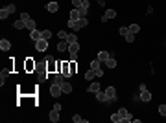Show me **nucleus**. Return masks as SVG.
<instances>
[{"mask_svg": "<svg viewBox=\"0 0 166 123\" xmlns=\"http://www.w3.org/2000/svg\"><path fill=\"white\" fill-rule=\"evenodd\" d=\"M85 26H89V20H87V17H83V18H78V20H68V28L70 29H81Z\"/></svg>", "mask_w": 166, "mask_h": 123, "instance_id": "nucleus-1", "label": "nucleus"}, {"mask_svg": "<svg viewBox=\"0 0 166 123\" xmlns=\"http://www.w3.org/2000/svg\"><path fill=\"white\" fill-rule=\"evenodd\" d=\"M105 94H107V105L116 101V88L114 86H107L105 88Z\"/></svg>", "mask_w": 166, "mask_h": 123, "instance_id": "nucleus-2", "label": "nucleus"}, {"mask_svg": "<svg viewBox=\"0 0 166 123\" xmlns=\"http://www.w3.org/2000/svg\"><path fill=\"white\" fill-rule=\"evenodd\" d=\"M15 11H17V9H15V6H13V4H8L6 7H2V9H0V18L4 20V18H8L9 15H11V13H15Z\"/></svg>", "mask_w": 166, "mask_h": 123, "instance_id": "nucleus-3", "label": "nucleus"}, {"mask_svg": "<svg viewBox=\"0 0 166 123\" xmlns=\"http://www.w3.org/2000/svg\"><path fill=\"white\" fill-rule=\"evenodd\" d=\"M68 52H70V61H78V52H79V44H68Z\"/></svg>", "mask_w": 166, "mask_h": 123, "instance_id": "nucleus-4", "label": "nucleus"}, {"mask_svg": "<svg viewBox=\"0 0 166 123\" xmlns=\"http://www.w3.org/2000/svg\"><path fill=\"white\" fill-rule=\"evenodd\" d=\"M50 94H52L54 97H59V96L63 94L61 85H57V83H52V86H50Z\"/></svg>", "mask_w": 166, "mask_h": 123, "instance_id": "nucleus-5", "label": "nucleus"}, {"mask_svg": "<svg viewBox=\"0 0 166 123\" xmlns=\"http://www.w3.org/2000/svg\"><path fill=\"white\" fill-rule=\"evenodd\" d=\"M138 101H144V103L152 101V94H149V92H148V88H144V90H140V96H138Z\"/></svg>", "mask_w": 166, "mask_h": 123, "instance_id": "nucleus-6", "label": "nucleus"}, {"mask_svg": "<svg viewBox=\"0 0 166 123\" xmlns=\"http://www.w3.org/2000/svg\"><path fill=\"white\" fill-rule=\"evenodd\" d=\"M30 39H32L33 42L41 41V39H43V31H39V29H32V31H30Z\"/></svg>", "mask_w": 166, "mask_h": 123, "instance_id": "nucleus-7", "label": "nucleus"}, {"mask_svg": "<svg viewBox=\"0 0 166 123\" xmlns=\"http://www.w3.org/2000/svg\"><path fill=\"white\" fill-rule=\"evenodd\" d=\"M35 48H37V52H46V48H48V41H44V39L37 41V42H35Z\"/></svg>", "mask_w": 166, "mask_h": 123, "instance_id": "nucleus-8", "label": "nucleus"}, {"mask_svg": "<svg viewBox=\"0 0 166 123\" xmlns=\"http://www.w3.org/2000/svg\"><path fill=\"white\" fill-rule=\"evenodd\" d=\"M118 114H120V118H122V121H133V116L129 114V112L125 110V109H120Z\"/></svg>", "mask_w": 166, "mask_h": 123, "instance_id": "nucleus-9", "label": "nucleus"}, {"mask_svg": "<svg viewBox=\"0 0 166 123\" xmlns=\"http://www.w3.org/2000/svg\"><path fill=\"white\" fill-rule=\"evenodd\" d=\"M114 17H116V11H114V9H107L105 15L102 17V22H107L109 18H114Z\"/></svg>", "mask_w": 166, "mask_h": 123, "instance_id": "nucleus-10", "label": "nucleus"}, {"mask_svg": "<svg viewBox=\"0 0 166 123\" xmlns=\"http://www.w3.org/2000/svg\"><path fill=\"white\" fill-rule=\"evenodd\" d=\"M48 118H50V121H52V123H57L59 121V110L52 109V110H50V114H48Z\"/></svg>", "mask_w": 166, "mask_h": 123, "instance_id": "nucleus-11", "label": "nucleus"}, {"mask_svg": "<svg viewBox=\"0 0 166 123\" xmlns=\"http://www.w3.org/2000/svg\"><path fill=\"white\" fill-rule=\"evenodd\" d=\"M46 9H48L50 13H55V11L59 9V4L55 2V0H52V2H48V4H46Z\"/></svg>", "mask_w": 166, "mask_h": 123, "instance_id": "nucleus-12", "label": "nucleus"}, {"mask_svg": "<svg viewBox=\"0 0 166 123\" xmlns=\"http://www.w3.org/2000/svg\"><path fill=\"white\" fill-rule=\"evenodd\" d=\"M9 48H11V42H9L8 39H2V41H0V50H2V52H8Z\"/></svg>", "mask_w": 166, "mask_h": 123, "instance_id": "nucleus-13", "label": "nucleus"}, {"mask_svg": "<svg viewBox=\"0 0 166 123\" xmlns=\"http://www.w3.org/2000/svg\"><path fill=\"white\" fill-rule=\"evenodd\" d=\"M96 99H98L100 103H107V94L102 92V90H98V92H96Z\"/></svg>", "mask_w": 166, "mask_h": 123, "instance_id": "nucleus-14", "label": "nucleus"}, {"mask_svg": "<svg viewBox=\"0 0 166 123\" xmlns=\"http://www.w3.org/2000/svg\"><path fill=\"white\" fill-rule=\"evenodd\" d=\"M100 88H102V86H100V83H96V81H94L92 85H90V86L87 88V92H90V94H96V92L100 90Z\"/></svg>", "mask_w": 166, "mask_h": 123, "instance_id": "nucleus-15", "label": "nucleus"}, {"mask_svg": "<svg viewBox=\"0 0 166 123\" xmlns=\"http://www.w3.org/2000/svg\"><path fill=\"white\" fill-rule=\"evenodd\" d=\"M78 18H83V17L79 15V11H78V9L74 7L72 11H70V18H68V20H78Z\"/></svg>", "mask_w": 166, "mask_h": 123, "instance_id": "nucleus-16", "label": "nucleus"}, {"mask_svg": "<svg viewBox=\"0 0 166 123\" xmlns=\"http://www.w3.org/2000/svg\"><path fill=\"white\" fill-rule=\"evenodd\" d=\"M46 68H48V72H54V68H57V65L54 63V57H48V61H46Z\"/></svg>", "mask_w": 166, "mask_h": 123, "instance_id": "nucleus-17", "label": "nucleus"}, {"mask_svg": "<svg viewBox=\"0 0 166 123\" xmlns=\"http://www.w3.org/2000/svg\"><path fill=\"white\" fill-rule=\"evenodd\" d=\"M9 77V70H2L0 72V86H4V81Z\"/></svg>", "mask_w": 166, "mask_h": 123, "instance_id": "nucleus-18", "label": "nucleus"}, {"mask_svg": "<svg viewBox=\"0 0 166 123\" xmlns=\"http://www.w3.org/2000/svg\"><path fill=\"white\" fill-rule=\"evenodd\" d=\"M35 68H37V63L32 61V59H28V61H26V70L32 72V70H35Z\"/></svg>", "mask_w": 166, "mask_h": 123, "instance_id": "nucleus-19", "label": "nucleus"}, {"mask_svg": "<svg viewBox=\"0 0 166 123\" xmlns=\"http://www.w3.org/2000/svg\"><path fill=\"white\" fill-rule=\"evenodd\" d=\"M61 88H63V94H70V92H72V85H70V83H67V81L61 85Z\"/></svg>", "mask_w": 166, "mask_h": 123, "instance_id": "nucleus-20", "label": "nucleus"}, {"mask_svg": "<svg viewBox=\"0 0 166 123\" xmlns=\"http://www.w3.org/2000/svg\"><path fill=\"white\" fill-rule=\"evenodd\" d=\"M109 57H111V53H107V52H100V53H98V59H100L102 63H107Z\"/></svg>", "mask_w": 166, "mask_h": 123, "instance_id": "nucleus-21", "label": "nucleus"}, {"mask_svg": "<svg viewBox=\"0 0 166 123\" xmlns=\"http://www.w3.org/2000/svg\"><path fill=\"white\" fill-rule=\"evenodd\" d=\"M13 26L17 28V29H22V28H26V22H24L22 18H19V20H15V24H13Z\"/></svg>", "mask_w": 166, "mask_h": 123, "instance_id": "nucleus-22", "label": "nucleus"}, {"mask_svg": "<svg viewBox=\"0 0 166 123\" xmlns=\"http://www.w3.org/2000/svg\"><path fill=\"white\" fill-rule=\"evenodd\" d=\"M57 50H59V52H65V50H68V42H67V41H61V42L57 44Z\"/></svg>", "mask_w": 166, "mask_h": 123, "instance_id": "nucleus-23", "label": "nucleus"}, {"mask_svg": "<svg viewBox=\"0 0 166 123\" xmlns=\"http://www.w3.org/2000/svg\"><path fill=\"white\" fill-rule=\"evenodd\" d=\"M100 65H102V61H100V59H94V61L90 63V68H92V70H98V68H102Z\"/></svg>", "mask_w": 166, "mask_h": 123, "instance_id": "nucleus-24", "label": "nucleus"}, {"mask_svg": "<svg viewBox=\"0 0 166 123\" xmlns=\"http://www.w3.org/2000/svg\"><path fill=\"white\" fill-rule=\"evenodd\" d=\"M105 65H107V68H116V61L113 59V55L107 59V63H105Z\"/></svg>", "mask_w": 166, "mask_h": 123, "instance_id": "nucleus-25", "label": "nucleus"}, {"mask_svg": "<svg viewBox=\"0 0 166 123\" xmlns=\"http://www.w3.org/2000/svg\"><path fill=\"white\" fill-rule=\"evenodd\" d=\"M67 42H68V44H74V42H78V37L74 35V33H68V37H67Z\"/></svg>", "mask_w": 166, "mask_h": 123, "instance_id": "nucleus-26", "label": "nucleus"}, {"mask_svg": "<svg viewBox=\"0 0 166 123\" xmlns=\"http://www.w3.org/2000/svg\"><path fill=\"white\" fill-rule=\"evenodd\" d=\"M129 31H131V33H135V35H137V33L140 31V26H138V24H131V26H129Z\"/></svg>", "mask_w": 166, "mask_h": 123, "instance_id": "nucleus-27", "label": "nucleus"}, {"mask_svg": "<svg viewBox=\"0 0 166 123\" xmlns=\"http://www.w3.org/2000/svg\"><path fill=\"white\" fill-rule=\"evenodd\" d=\"M111 121H113V123H120V121H122V118H120L118 112H114V114L111 116Z\"/></svg>", "mask_w": 166, "mask_h": 123, "instance_id": "nucleus-28", "label": "nucleus"}, {"mask_svg": "<svg viewBox=\"0 0 166 123\" xmlns=\"http://www.w3.org/2000/svg\"><path fill=\"white\" fill-rule=\"evenodd\" d=\"M94 75H96V72H94V70H92V68H90V70H89L87 73H85V79H89V81H92V77H94Z\"/></svg>", "mask_w": 166, "mask_h": 123, "instance_id": "nucleus-29", "label": "nucleus"}, {"mask_svg": "<svg viewBox=\"0 0 166 123\" xmlns=\"http://www.w3.org/2000/svg\"><path fill=\"white\" fill-rule=\"evenodd\" d=\"M43 39H44V41H50V39H52V31H50V29H44V31H43Z\"/></svg>", "mask_w": 166, "mask_h": 123, "instance_id": "nucleus-30", "label": "nucleus"}, {"mask_svg": "<svg viewBox=\"0 0 166 123\" xmlns=\"http://www.w3.org/2000/svg\"><path fill=\"white\" fill-rule=\"evenodd\" d=\"M124 39H125V42H133V41H135V33H131V31H127V35H125Z\"/></svg>", "mask_w": 166, "mask_h": 123, "instance_id": "nucleus-31", "label": "nucleus"}, {"mask_svg": "<svg viewBox=\"0 0 166 123\" xmlns=\"http://www.w3.org/2000/svg\"><path fill=\"white\" fill-rule=\"evenodd\" d=\"M76 70H78V65H76V61H70V73H76Z\"/></svg>", "mask_w": 166, "mask_h": 123, "instance_id": "nucleus-32", "label": "nucleus"}, {"mask_svg": "<svg viewBox=\"0 0 166 123\" xmlns=\"http://www.w3.org/2000/svg\"><path fill=\"white\" fill-rule=\"evenodd\" d=\"M72 121H74V123H87V120H83V118H81V116H78V114L72 118Z\"/></svg>", "mask_w": 166, "mask_h": 123, "instance_id": "nucleus-33", "label": "nucleus"}, {"mask_svg": "<svg viewBox=\"0 0 166 123\" xmlns=\"http://www.w3.org/2000/svg\"><path fill=\"white\" fill-rule=\"evenodd\" d=\"M57 37H59V39H61V41H67V37H68V33H67V31H65V29H61V31H59V33H57Z\"/></svg>", "mask_w": 166, "mask_h": 123, "instance_id": "nucleus-34", "label": "nucleus"}, {"mask_svg": "<svg viewBox=\"0 0 166 123\" xmlns=\"http://www.w3.org/2000/svg\"><path fill=\"white\" fill-rule=\"evenodd\" d=\"M26 28L30 29V31H32V29H35V20H32V18H30V20H26Z\"/></svg>", "mask_w": 166, "mask_h": 123, "instance_id": "nucleus-35", "label": "nucleus"}, {"mask_svg": "<svg viewBox=\"0 0 166 123\" xmlns=\"http://www.w3.org/2000/svg\"><path fill=\"white\" fill-rule=\"evenodd\" d=\"M127 31H129V28H124V26L118 29V33H120V35H122V37H125V35H127Z\"/></svg>", "mask_w": 166, "mask_h": 123, "instance_id": "nucleus-36", "label": "nucleus"}, {"mask_svg": "<svg viewBox=\"0 0 166 123\" xmlns=\"http://www.w3.org/2000/svg\"><path fill=\"white\" fill-rule=\"evenodd\" d=\"M159 114L166 118V105H160V107H159Z\"/></svg>", "mask_w": 166, "mask_h": 123, "instance_id": "nucleus-37", "label": "nucleus"}, {"mask_svg": "<svg viewBox=\"0 0 166 123\" xmlns=\"http://www.w3.org/2000/svg\"><path fill=\"white\" fill-rule=\"evenodd\" d=\"M78 11H79V15H81V17H87V11H89V7H79Z\"/></svg>", "mask_w": 166, "mask_h": 123, "instance_id": "nucleus-38", "label": "nucleus"}, {"mask_svg": "<svg viewBox=\"0 0 166 123\" xmlns=\"http://www.w3.org/2000/svg\"><path fill=\"white\" fill-rule=\"evenodd\" d=\"M72 4H74V7H81V4H83V0H72Z\"/></svg>", "mask_w": 166, "mask_h": 123, "instance_id": "nucleus-39", "label": "nucleus"}, {"mask_svg": "<svg viewBox=\"0 0 166 123\" xmlns=\"http://www.w3.org/2000/svg\"><path fill=\"white\" fill-rule=\"evenodd\" d=\"M21 18L26 22V20H30V15H28V13H21Z\"/></svg>", "mask_w": 166, "mask_h": 123, "instance_id": "nucleus-40", "label": "nucleus"}, {"mask_svg": "<svg viewBox=\"0 0 166 123\" xmlns=\"http://www.w3.org/2000/svg\"><path fill=\"white\" fill-rule=\"evenodd\" d=\"M94 72H96V77H100V75H103V70H102V68H98V70H94Z\"/></svg>", "mask_w": 166, "mask_h": 123, "instance_id": "nucleus-41", "label": "nucleus"}, {"mask_svg": "<svg viewBox=\"0 0 166 123\" xmlns=\"http://www.w3.org/2000/svg\"><path fill=\"white\" fill-rule=\"evenodd\" d=\"M54 109H55V110H59V112H61V103H55V105H54Z\"/></svg>", "mask_w": 166, "mask_h": 123, "instance_id": "nucleus-42", "label": "nucleus"}, {"mask_svg": "<svg viewBox=\"0 0 166 123\" xmlns=\"http://www.w3.org/2000/svg\"><path fill=\"white\" fill-rule=\"evenodd\" d=\"M164 44H166V42H164Z\"/></svg>", "mask_w": 166, "mask_h": 123, "instance_id": "nucleus-43", "label": "nucleus"}]
</instances>
